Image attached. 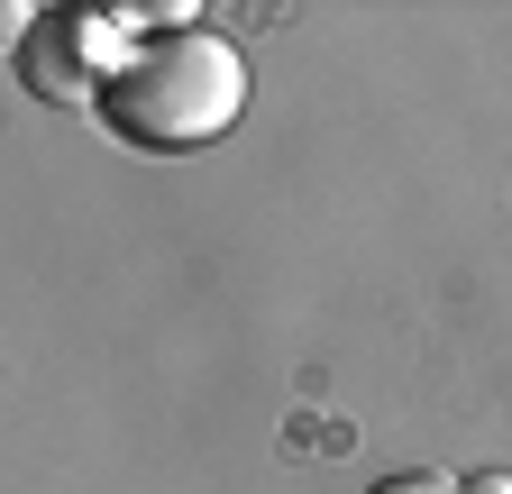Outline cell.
<instances>
[{"instance_id":"cell-4","label":"cell","mask_w":512,"mask_h":494,"mask_svg":"<svg viewBox=\"0 0 512 494\" xmlns=\"http://www.w3.org/2000/svg\"><path fill=\"white\" fill-rule=\"evenodd\" d=\"M458 494H512V476L503 467H476V476H458Z\"/></svg>"},{"instance_id":"cell-3","label":"cell","mask_w":512,"mask_h":494,"mask_svg":"<svg viewBox=\"0 0 512 494\" xmlns=\"http://www.w3.org/2000/svg\"><path fill=\"white\" fill-rule=\"evenodd\" d=\"M366 494H458L448 476H430V467H403V476H375Z\"/></svg>"},{"instance_id":"cell-2","label":"cell","mask_w":512,"mask_h":494,"mask_svg":"<svg viewBox=\"0 0 512 494\" xmlns=\"http://www.w3.org/2000/svg\"><path fill=\"white\" fill-rule=\"evenodd\" d=\"M19 92H37L46 110H101V83L83 74V55H74V37H64V10H37L28 19V37H19Z\"/></svg>"},{"instance_id":"cell-1","label":"cell","mask_w":512,"mask_h":494,"mask_svg":"<svg viewBox=\"0 0 512 494\" xmlns=\"http://www.w3.org/2000/svg\"><path fill=\"white\" fill-rule=\"evenodd\" d=\"M247 110V55L211 28H165L138 46V65H128L110 92H101V119L147 147V156H192L238 129Z\"/></svg>"}]
</instances>
